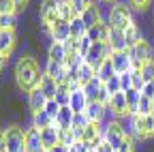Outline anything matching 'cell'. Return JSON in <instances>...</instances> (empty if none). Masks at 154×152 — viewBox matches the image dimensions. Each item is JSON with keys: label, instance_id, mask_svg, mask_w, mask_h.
<instances>
[{"label": "cell", "instance_id": "obj_16", "mask_svg": "<svg viewBox=\"0 0 154 152\" xmlns=\"http://www.w3.org/2000/svg\"><path fill=\"white\" fill-rule=\"evenodd\" d=\"M47 101H49V99L45 97V92H43L41 88H34V90L28 92V107H30L32 113H34V111H41Z\"/></svg>", "mask_w": 154, "mask_h": 152}, {"label": "cell", "instance_id": "obj_46", "mask_svg": "<svg viewBox=\"0 0 154 152\" xmlns=\"http://www.w3.org/2000/svg\"><path fill=\"white\" fill-rule=\"evenodd\" d=\"M141 94L154 101V82H148V84H143V88H141Z\"/></svg>", "mask_w": 154, "mask_h": 152}, {"label": "cell", "instance_id": "obj_54", "mask_svg": "<svg viewBox=\"0 0 154 152\" xmlns=\"http://www.w3.org/2000/svg\"><path fill=\"white\" fill-rule=\"evenodd\" d=\"M69 152H79V148H77V146H75V144H73V146H71V148H69Z\"/></svg>", "mask_w": 154, "mask_h": 152}, {"label": "cell", "instance_id": "obj_32", "mask_svg": "<svg viewBox=\"0 0 154 152\" xmlns=\"http://www.w3.org/2000/svg\"><path fill=\"white\" fill-rule=\"evenodd\" d=\"M15 26H17V15H15V13L0 15V28H5V30H15Z\"/></svg>", "mask_w": 154, "mask_h": 152}, {"label": "cell", "instance_id": "obj_7", "mask_svg": "<svg viewBox=\"0 0 154 152\" xmlns=\"http://www.w3.org/2000/svg\"><path fill=\"white\" fill-rule=\"evenodd\" d=\"M109 56H111V49H109L107 43H92L90 51L86 54V64H90V67L96 69L103 60H107Z\"/></svg>", "mask_w": 154, "mask_h": 152}, {"label": "cell", "instance_id": "obj_18", "mask_svg": "<svg viewBox=\"0 0 154 152\" xmlns=\"http://www.w3.org/2000/svg\"><path fill=\"white\" fill-rule=\"evenodd\" d=\"M51 41H58V43H64V41H69L71 39V28H69V22H64V20H60V22H56L54 26H51Z\"/></svg>", "mask_w": 154, "mask_h": 152}, {"label": "cell", "instance_id": "obj_14", "mask_svg": "<svg viewBox=\"0 0 154 152\" xmlns=\"http://www.w3.org/2000/svg\"><path fill=\"white\" fill-rule=\"evenodd\" d=\"M73 116L75 111L66 105V107H60V111H58V116L54 120V126L58 131H66V129H73Z\"/></svg>", "mask_w": 154, "mask_h": 152}, {"label": "cell", "instance_id": "obj_21", "mask_svg": "<svg viewBox=\"0 0 154 152\" xmlns=\"http://www.w3.org/2000/svg\"><path fill=\"white\" fill-rule=\"evenodd\" d=\"M105 84L99 79V77H96V75H94V77L88 82V84H84L82 88H84V92H86V99H88V103H92V101H99V92H101V88H103Z\"/></svg>", "mask_w": 154, "mask_h": 152}, {"label": "cell", "instance_id": "obj_49", "mask_svg": "<svg viewBox=\"0 0 154 152\" xmlns=\"http://www.w3.org/2000/svg\"><path fill=\"white\" fill-rule=\"evenodd\" d=\"M96 152H116V150H113V148H111V146H109V144L103 139L99 146H96Z\"/></svg>", "mask_w": 154, "mask_h": 152}, {"label": "cell", "instance_id": "obj_25", "mask_svg": "<svg viewBox=\"0 0 154 152\" xmlns=\"http://www.w3.org/2000/svg\"><path fill=\"white\" fill-rule=\"evenodd\" d=\"M122 32H124V39H126V43H128V49H131L133 45H137L139 41H143V36H141V32H139V28H137V24H135V22H131Z\"/></svg>", "mask_w": 154, "mask_h": 152}, {"label": "cell", "instance_id": "obj_19", "mask_svg": "<svg viewBox=\"0 0 154 152\" xmlns=\"http://www.w3.org/2000/svg\"><path fill=\"white\" fill-rule=\"evenodd\" d=\"M79 17H82V22L86 24V28H92V26H96V24H101V22H103L101 9L96 7V2H94V5H90V7H88Z\"/></svg>", "mask_w": 154, "mask_h": 152}, {"label": "cell", "instance_id": "obj_26", "mask_svg": "<svg viewBox=\"0 0 154 152\" xmlns=\"http://www.w3.org/2000/svg\"><path fill=\"white\" fill-rule=\"evenodd\" d=\"M32 126H36L38 131H43V129H47V126H54V118L49 116L45 109L34 111V113H32Z\"/></svg>", "mask_w": 154, "mask_h": 152}, {"label": "cell", "instance_id": "obj_4", "mask_svg": "<svg viewBox=\"0 0 154 152\" xmlns=\"http://www.w3.org/2000/svg\"><path fill=\"white\" fill-rule=\"evenodd\" d=\"M5 139L9 152H26V131H22L19 126H7Z\"/></svg>", "mask_w": 154, "mask_h": 152}, {"label": "cell", "instance_id": "obj_31", "mask_svg": "<svg viewBox=\"0 0 154 152\" xmlns=\"http://www.w3.org/2000/svg\"><path fill=\"white\" fill-rule=\"evenodd\" d=\"M139 75H141L143 84H148V82H154V60H150V62L141 64V67H139Z\"/></svg>", "mask_w": 154, "mask_h": 152}, {"label": "cell", "instance_id": "obj_53", "mask_svg": "<svg viewBox=\"0 0 154 152\" xmlns=\"http://www.w3.org/2000/svg\"><path fill=\"white\" fill-rule=\"evenodd\" d=\"M5 64H7V56H5V54H0V71H2Z\"/></svg>", "mask_w": 154, "mask_h": 152}, {"label": "cell", "instance_id": "obj_42", "mask_svg": "<svg viewBox=\"0 0 154 152\" xmlns=\"http://www.w3.org/2000/svg\"><path fill=\"white\" fill-rule=\"evenodd\" d=\"M7 13H17L15 2L13 0H0V15H7Z\"/></svg>", "mask_w": 154, "mask_h": 152}, {"label": "cell", "instance_id": "obj_35", "mask_svg": "<svg viewBox=\"0 0 154 152\" xmlns=\"http://www.w3.org/2000/svg\"><path fill=\"white\" fill-rule=\"evenodd\" d=\"M90 5H94V0H71V7H73L75 15H82Z\"/></svg>", "mask_w": 154, "mask_h": 152}, {"label": "cell", "instance_id": "obj_33", "mask_svg": "<svg viewBox=\"0 0 154 152\" xmlns=\"http://www.w3.org/2000/svg\"><path fill=\"white\" fill-rule=\"evenodd\" d=\"M96 75V69L94 67H90V64H84L82 69H79V84L84 86V84H88L92 77Z\"/></svg>", "mask_w": 154, "mask_h": 152}, {"label": "cell", "instance_id": "obj_47", "mask_svg": "<svg viewBox=\"0 0 154 152\" xmlns=\"http://www.w3.org/2000/svg\"><path fill=\"white\" fill-rule=\"evenodd\" d=\"M109 99H111V94H109V92H107V88L103 86V88H101V92H99V103L107 105V103H109Z\"/></svg>", "mask_w": 154, "mask_h": 152}, {"label": "cell", "instance_id": "obj_3", "mask_svg": "<svg viewBox=\"0 0 154 152\" xmlns=\"http://www.w3.org/2000/svg\"><path fill=\"white\" fill-rule=\"evenodd\" d=\"M133 22V15H131V7L126 5H113L111 11H109V26L111 28H118V30H124L128 24Z\"/></svg>", "mask_w": 154, "mask_h": 152}, {"label": "cell", "instance_id": "obj_27", "mask_svg": "<svg viewBox=\"0 0 154 152\" xmlns=\"http://www.w3.org/2000/svg\"><path fill=\"white\" fill-rule=\"evenodd\" d=\"M47 56H49V60L64 62L69 54H66V47H64V43H58V41H54V43L49 45V49H47Z\"/></svg>", "mask_w": 154, "mask_h": 152}, {"label": "cell", "instance_id": "obj_34", "mask_svg": "<svg viewBox=\"0 0 154 152\" xmlns=\"http://www.w3.org/2000/svg\"><path fill=\"white\" fill-rule=\"evenodd\" d=\"M150 113H154V101L141 94V101H139V116H150Z\"/></svg>", "mask_w": 154, "mask_h": 152}, {"label": "cell", "instance_id": "obj_9", "mask_svg": "<svg viewBox=\"0 0 154 152\" xmlns=\"http://www.w3.org/2000/svg\"><path fill=\"white\" fill-rule=\"evenodd\" d=\"M109 30H111L109 22H101V24L88 28L86 36H88L92 43H107V41H109Z\"/></svg>", "mask_w": 154, "mask_h": 152}, {"label": "cell", "instance_id": "obj_43", "mask_svg": "<svg viewBox=\"0 0 154 152\" xmlns=\"http://www.w3.org/2000/svg\"><path fill=\"white\" fill-rule=\"evenodd\" d=\"M90 47H92V41L88 39V36H82V39H79V49H77V51H79L82 56H86L90 51Z\"/></svg>", "mask_w": 154, "mask_h": 152}, {"label": "cell", "instance_id": "obj_51", "mask_svg": "<svg viewBox=\"0 0 154 152\" xmlns=\"http://www.w3.org/2000/svg\"><path fill=\"white\" fill-rule=\"evenodd\" d=\"M13 2H15V9H17V11H24L26 5H28V0H13Z\"/></svg>", "mask_w": 154, "mask_h": 152}, {"label": "cell", "instance_id": "obj_55", "mask_svg": "<svg viewBox=\"0 0 154 152\" xmlns=\"http://www.w3.org/2000/svg\"><path fill=\"white\" fill-rule=\"evenodd\" d=\"M5 152H9V150H5Z\"/></svg>", "mask_w": 154, "mask_h": 152}, {"label": "cell", "instance_id": "obj_36", "mask_svg": "<svg viewBox=\"0 0 154 152\" xmlns=\"http://www.w3.org/2000/svg\"><path fill=\"white\" fill-rule=\"evenodd\" d=\"M58 137H60V144H62V146H66V148H71V146L75 144V135H73V129L60 131V133H58Z\"/></svg>", "mask_w": 154, "mask_h": 152}, {"label": "cell", "instance_id": "obj_37", "mask_svg": "<svg viewBox=\"0 0 154 152\" xmlns=\"http://www.w3.org/2000/svg\"><path fill=\"white\" fill-rule=\"evenodd\" d=\"M118 77H120V88H122V92H126V90H131V88H133V71L120 73Z\"/></svg>", "mask_w": 154, "mask_h": 152}, {"label": "cell", "instance_id": "obj_8", "mask_svg": "<svg viewBox=\"0 0 154 152\" xmlns=\"http://www.w3.org/2000/svg\"><path fill=\"white\" fill-rule=\"evenodd\" d=\"M26 152H45L43 139H41V131L36 126L26 129Z\"/></svg>", "mask_w": 154, "mask_h": 152}, {"label": "cell", "instance_id": "obj_41", "mask_svg": "<svg viewBox=\"0 0 154 152\" xmlns=\"http://www.w3.org/2000/svg\"><path fill=\"white\" fill-rule=\"evenodd\" d=\"M143 131H146V137H152L154 135V113L143 116Z\"/></svg>", "mask_w": 154, "mask_h": 152}, {"label": "cell", "instance_id": "obj_28", "mask_svg": "<svg viewBox=\"0 0 154 152\" xmlns=\"http://www.w3.org/2000/svg\"><path fill=\"white\" fill-rule=\"evenodd\" d=\"M58 86H60V84H58L56 79H51L49 75H43L41 86H38V88L45 92V97H47V99H56V94H58Z\"/></svg>", "mask_w": 154, "mask_h": 152}, {"label": "cell", "instance_id": "obj_1", "mask_svg": "<svg viewBox=\"0 0 154 152\" xmlns=\"http://www.w3.org/2000/svg\"><path fill=\"white\" fill-rule=\"evenodd\" d=\"M41 79H43V75L41 71H38L36 62L32 58H19L17 64H15V82H17V88L19 90H24V92H30L34 88L41 86Z\"/></svg>", "mask_w": 154, "mask_h": 152}, {"label": "cell", "instance_id": "obj_10", "mask_svg": "<svg viewBox=\"0 0 154 152\" xmlns=\"http://www.w3.org/2000/svg\"><path fill=\"white\" fill-rule=\"evenodd\" d=\"M111 64L116 69V73H126V71H133V60H131V54L128 51H113L111 56Z\"/></svg>", "mask_w": 154, "mask_h": 152}, {"label": "cell", "instance_id": "obj_17", "mask_svg": "<svg viewBox=\"0 0 154 152\" xmlns=\"http://www.w3.org/2000/svg\"><path fill=\"white\" fill-rule=\"evenodd\" d=\"M15 43H17L15 30H5V28H0V54L9 56V54L13 51Z\"/></svg>", "mask_w": 154, "mask_h": 152}, {"label": "cell", "instance_id": "obj_13", "mask_svg": "<svg viewBox=\"0 0 154 152\" xmlns=\"http://www.w3.org/2000/svg\"><path fill=\"white\" fill-rule=\"evenodd\" d=\"M45 75H49V77L56 79L58 84H64V79H66V67H64V62L47 60V64H45Z\"/></svg>", "mask_w": 154, "mask_h": 152}, {"label": "cell", "instance_id": "obj_12", "mask_svg": "<svg viewBox=\"0 0 154 152\" xmlns=\"http://www.w3.org/2000/svg\"><path fill=\"white\" fill-rule=\"evenodd\" d=\"M107 45H109L111 54H113V51H128V43H126V39H124V32L118 30V28H111V30H109V41H107Z\"/></svg>", "mask_w": 154, "mask_h": 152}, {"label": "cell", "instance_id": "obj_29", "mask_svg": "<svg viewBox=\"0 0 154 152\" xmlns=\"http://www.w3.org/2000/svg\"><path fill=\"white\" fill-rule=\"evenodd\" d=\"M58 17L64 22H71L73 17H79V15H75L73 7H71V0H58Z\"/></svg>", "mask_w": 154, "mask_h": 152}, {"label": "cell", "instance_id": "obj_44", "mask_svg": "<svg viewBox=\"0 0 154 152\" xmlns=\"http://www.w3.org/2000/svg\"><path fill=\"white\" fill-rule=\"evenodd\" d=\"M133 148H135V139H133V137H126L116 152H133Z\"/></svg>", "mask_w": 154, "mask_h": 152}, {"label": "cell", "instance_id": "obj_6", "mask_svg": "<svg viewBox=\"0 0 154 152\" xmlns=\"http://www.w3.org/2000/svg\"><path fill=\"white\" fill-rule=\"evenodd\" d=\"M128 54H131V60H133V69H139L141 64L154 60V54H152V49L146 41H139L137 45H133L128 49Z\"/></svg>", "mask_w": 154, "mask_h": 152}, {"label": "cell", "instance_id": "obj_38", "mask_svg": "<svg viewBox=\"0 0 154 152\" xmlns=\"http://www.w3.org/2000/svg\"><path fill=\"white\" fill-rule=\"evenodd\" d=\"M105 88H107V92L111 94V97H113L116 92H122V88H120V77H118V73H116L113 77H111V79H109V82L105 84Z\"/></svg>", "mask_w": 154, "mask_h": 152}, {"label": "cell", "instance_id": "obj_48", "mask_svg": "<svg viewBox=\"0 0 154 152\" xmlns=\"http://www.w3.org/2000/svg\"><path fill=\"white\" fill-rule=\"evenodd\" d=\"M148 2H150V0H128V5H131L133 9H139V11H141V9H146V7H148Z\"/></svg>", "mask_w": 154, "mask_h": 152}, {"label": "cell", "instance_id": "obj_50", "mask_svg": "<svg viewBox=\"0 0 154 152\" xmlns=\"http://www.w3.org/2000/svg\"><path fill=\"white\" fill-rule=\"evenodd\" d=\"M45 152H69V148L62 146V144H58V146H54V148H49V150H45Z\"/></svg>", "mask_w": 154, "mask_h": 152}, {"label": "cell", "instance_id": "obj_23", "mask_svg": "<svg viewBox=\"0 0 154 152\" xmlns=\"http://www.w3.org/2000/svg\"><path fill=\"white\" fill-rule=\"evenodd\" d=\"M58 133H60V131H58L56 126H47V129L41 131V139H43L45 150H49V148H54V146L60 144V137H58Z\"/></svg>", "mask_w": 154, "mask_h": 152}, {"label": "cell", "instance_id": "obj_2", "mask_svg": "<svg viewBox=\"0 0 154 152\" xmlns=\"http://www.w3.org/2000/svg\"><path fill=\"white\" fill-rule=\"evenodd\" d=\"M126 137H128L126 131H124V126H122L118 120H113V122H109V124L103 126V139H105L113 150H118L120 144H122Z\"/></svg>", "mask_w": 154, "mask_h": 152}, {"label": "cell", "instance_id": "obj_24", "mask_svg": "<svg viewBox=\"0 0 154 152\" xmlns=\"http://www.w3.org/2000/svg\"><path fill=\"white\" fill-rule=\"evenodd\" d=\"M116 75V69H113V64H111V58H107V60H103L99 67H96V77H99L103 84H107L111 77Z\"/></svg>", "mask_w": 154, "mask_h": 152}, {"label": "cell", "instance_id": "obj_39", "mask_svg": "<svg viewBox=\"0 0 154 152\" xmlns=\"http://www.w3.org/2000/svg\"><path fill=\"white\" fill-rule=\"evenodd\" d=\"M88 124H90V120H88V116H86V111L75 113V116H73V129H86Z\"/></svg>", "mask_w": 154, "mask_h": 152}, {"label": "cell", "instance_id": "obj_40", "mask_svg": "<svg viewBox=\"0 0 154 152\" xmlns=\"http://www.w3.org/2000/svg\"><path fill=\"white\" fill-rule=\"evenodd\" d=\"M43 109H45V111L49 113V116H51V118L56 120V116H58V111H60V105H58V101H56V99H49V101L45 103V107H43Z\"/></svg>", "mask_w": 154, "mask_h": 152}, {"label": "cell", "instance_id": "obj_30", "mask_svg": "<svg viewBox=\"0 0 154 152\" xmlns=\"http://www.w3.org/2000/svg\"><path fill=\"white\" fill-rule=\"evenodd\" d=\"M69 28H71V36H73V39H82V36H86V32H88L86 24L82 22V17H73V20L69 22Z\"/></svg>", "mask_w": 154, "mask_h": 152}, {"label": "cell", "instance_id": "obj_52", "mask_svg": "<svg viewBox=\"0 0 154 152\" xmlns=\"http://www.w3.org/2000/svg\"><path fill=\"white\" fill-rule=\"evenodd\" d=\"M7 150V139H5V131H0V152Z\"/></svg>", "mask_w": 154, "mask_h": 152}, {"label": "cell", "instance_id": "obj_5", "mask_svg": "<svg viewBox=\"0 0 154 152\" xmlns=\"http://www.w3.org/2000/svg\"><path fill=\"white\" fill-rule=\"evenodd\" d=\"M38 15H41L45 32H51V26L56 22H60V17H58V0H43L41 9H38Z\"/></svg>", "mask_w": 154, "mask_h": 152}, {"label": "cell", "instance_id": "obj_11", "mask_svg": "<svg viewBox=\"0 0 154 152\" xmlns=\"http://www.w3.org/2000/svg\"><path fill=\"white\" fill-rule=\"evenodd\" d=\"M107 109L116 116H128V105H126V94L124 92H116L107 103Z\"/></svg>", "mask_w": 154, "mask_h": 152}, {"label": "cell", "instance_id": "obj_20", "mask_svg": "<svg viewBox=\"0 0 154 152\" xmlns=\"http://www.w3.org/2000/svg\"><path fill=\"white\" fill-rule=\"evenodd\" d=\"M105 111H107V105H103V103H99V101H92V103H88V107H86V116H88V120L90 122H103V118H105Z\"/></svg>", "mask_w": 154, "mask_h": 152}, {"label": "cell", "instance_id": "obj_45", "mask_svg": "<svg viewBox=\"0 0 154 152\" xmlns=\"http://www.w3.org/2000/svg\"><path fill=\"white\" fill-rule=\"evenodd\" d=\"M133 88L135 90H141L143 88V79L139 75V69H133Z\"/></svg>", "mask_w": 154, "mask_h": 152}, {"label": "cell", "instance_id": "obj_15", "mask_svg": "<svg viewBox=\"0 0 154 152\" xmlns=\"http://www.w3.org/2000/svg\"><path fill=\"white\" fill-rule=\"evenodd\" d=\"M69 107H71L75 113H82V111H86V107H88V99H86V92H84V88H82V86H79V88H75V90L71 92Z\"/></svg>", "mask_w": 154, "mask_h": 152}, {"label": "cell", "instance_id": "obj_22", "mask_svg": "<svg viewBox=\"0 0 154 152\" xmlns=\"http://www.w3.org/2000/svg\"><path fill=\"white\" fill-rule=\"evenodd\" d=\"M126 105H128V116H137L139 113V101H141V90H126Z\"/></svg>", "mask_w": 154, "mask_h": 152}]
</instances>
